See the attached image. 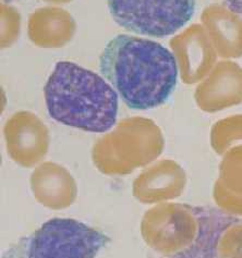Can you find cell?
Segmentation results:
<instances>
[{
    "instance_id": "cell-1",
    "label": "cell",
    "mask_w": 242,
    "mask_h": 258,
    "mask_svg": "<svg viewBox=\"0 0 242 258\" xmlns=\"http://www.w3.org/2000/svg\"><path fill=\"white\" fill-rule=\"evenodd\" d=\"M100 71L125 104L136 110L163 105L178 80L177 61L171 51L153 40L125 34L106 45Z\"/></svg>"
},
{
    "instance_id": "cell-2",
    "label": "cell",
    "mask_w": 242,
    "mask_h": 258,
    "mask_svg": "<svg viewBox=\"0 0 242 258\" xmlns=\"http://www.w3.org/2000/svg\"><path fill=\"white\" fill-rule=\"evenodd\" d=\"M50 117L67 126L106 132L116 124L118 94L105 79L69 61H60L44 87Z\"/></svg>"
},
{
    "instance_id": "cell-3",
    "label": "cell",
    "mask_w": 242,
    "mask_h": 258,
    "mask_svg": "<svg viewBox=\"0 0 242 258\" xmlns=\"http://www.w3.org/2000/svg\"><path fill=\"white\" fill-rule=\"evenodd\" d=\"M159 127L144 118L124 120L93 148V161L107 175H126L155 160L163 152Z\"/></svg>"
},
{
    "instance_id": "cell-4",
    "label": "cell",
    "mask_w": 242,
    "mask_h": 258,
    "mask_svg": "<svg viewBox=\"0 0 242 258\" xmlns=\"http://www.w3.org/2000/svg\"><path fill=\"white\" fill-rule=\"evenodd\" d=\"M109 239L71 218H52L20 239L3 258H95Z\"/></svg>"
},
{
    "instance_id": "cell-5",
    "label": "cell",
    "mask_w": 242,
    "mask_h": 258,
    "mask_svg": "<svg viewBox=\"0 0 242 258\" xmlns=\"http://www.w3.org/2000/svg\"><path fill=\"white\" fill-rule=\"evenodd\" d=\"M108 8L121 28L161 38L190 21L196 0H108Z\"/></svg>"
},
{
    "instance_id": "cell-6",
    "label": "cell",
    "mask_w": 242,
    "mask_h": 258,
    "mask_svg": "<svg viewBox=\"0 0 242 258\" xmlns=\"http://www.w3.org/2000/svg\"><path fill=\"white\" fill-rule=\"evenodd\" d=\"M198 229L183 252L169 258H242V219L223 209L192 206Z\"/></svg>"
},
{
    "instance_id": "cell-7",
    "label": "cell",
    "mask_w": 242,
    "mask_h": 258,
    "mask_svg": "<svg viewBox=\"0 0 242 258\" xmlns=\"http://www.w3.org/2000/svg\"><path fill=\"white\" fill-rule=\"evenodd\" d=\"M197 229L193 207L186 204L160 203L147 210L141 221L144 242L166 257H172L189 246Z\"/></svg>"
},
{
    "instance_id": "cell-8",
    "label": "cell",
    "mask_w": 242,
    "mask_h": 258,
    "mask_svg": "<svg viewBox=\"0 0 242 258\" xmlns=\"http://www.w3.org/2000/svg\"><path fill=\"white\" fill-rule=\"evenodd\" d=\"M5 137L10 158L21 167L37 165L48 152V130L31 112H18L9 119Z\"/></svg>"
},
{
    "instance_id": "cell-9",
    "label": "cell",
    "mask_w": 242,
    "mask_h": 258,
    "mask_svg": "<svg viewBox=\"0 0 242 258\" xmlns=\"http://www.w3.org/2000/svg\"><path fill=\"white\" fill-rule=\"evenodd\" d=\"M31 188L43 206L53 210L68 208L77 199V183L68 170L55 162H44L31 175Z\"/></svg>"
},
{
    "instance_id": "cell-10",
    "label": "cell",
    "mask_w": 242,
    "mask_h": 258,
    "mask_svg": "<svg viewBox=\"0 0 242 258\" xmlns=\"http://www.w3.org/2000/svg\"><path fill=\"white\" fill-rule=\"evenodd\" d=\"M185 186V174L176 162L161 160L134 180L133 196L143 204L161 203L177 198Z\"/></svg>"
},
{
    "instance_id": "cell-11",
    "label": "cell",
    "mask_w": 242,
    "mask_h": 258,
    "mask_svg": "<svg viewBox=\"0 0 242 258\" xmlns=\"http://www.w3.org/2000/svg\"><path fill=\"white\" fill-rule=\"evenodd\" d=\"M228 8L232 12L242 16V0H225Z\"/></svg>"
},
{
    "instance_id": "cell-12",
    "label": "cell",
    "mask_w": 242,
    "mask_h": 258,
    "mask_svg": "<svg viewBox=\"0 0 242 258\" xmlns=\"http://www.w3.org/2000/svg\"><path fill=\"white\" fill-rule=\"evenodd\" d=\"M3 2L9 4V3H12V2H18V0H3Z\"/></svg>"
}]
</instances>
